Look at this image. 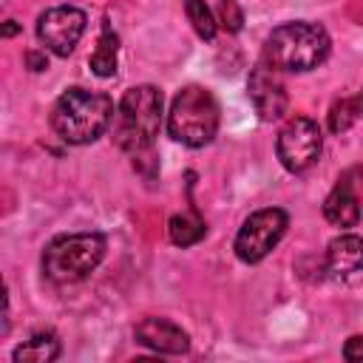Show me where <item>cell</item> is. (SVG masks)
Returning a JSON list of instances; mask_svg holds the SVG:
<instances>
[{"instance_id":"obj_1","label":"cell","mask_w":363,"mask_h":363,"mask_svg":"<svg viewBox=\"0 0 363 363\" xmlns=\"http://www.w3.org/2000/svg\"><path fill=\"white\" fill-rule=\"evenodd\" d=\"M113 99L102 91L68 88L51 108V128L65 145H91L113 122Z\"/></svg>"},{"instance_id":"obj_2","label":"cell","mask_w":363,"mask_h":363,"mask_svg":"<svg viewBox=\"0 0 363 363\" xmlns=\"http://www.w3.org/2000/svg\"><path fill=\"white\" fill-rule=\"evenodd\" d=\"M332 40L323 26L295 20L269 31L264 43V60L278 71H312L329 57Z\"/></svg>"},{"instance_id":"obj_3","label":"cell","mask_w":363,"mask_h":363,"mask_svg":"<svg viewBox=\"0 0 363 363\" xmlns=\"http://www.w3.org/2000/svg\"><path fill=\"white\" fill-rule=\"evenodd\" d=\"M113 142L125 153H145L153 147L162 125V91L153 85L128 88L113 113Z\"/></svg>"},{"instance_id":"obj_4","label":"cell","mask_w":363,"mask_h":363,"mask_svg":"<svg viewBox=\"0 0 363 363\" xmlns=\"http://www.w3.org/2000/svg\"><path fill=\"white\" fill-rule=\"evenodd\" d=\"M105 258L102 233H68L43 250V275L54 284H77L88 278Z\"/></svg>"},{"instance_id":"obj_5","label":"cell","mask_w":363,"mask_h":363,"mask_svg":"<svg viewBox=\"0 0 363 363\" xmlns=\"http://www.w3.org/2000/svg\"><path fill=\"white\" fill-rule=\"evenodd\" d=\"M216 130H218L216 96L201 85H184L170 102L167 133L187 147H204L213 142Z\"/></svg>"},{"instance_id":"obj_6","label":"cell","mask_w":363,"mask_h":363,"mask_svg":"<svg viewBox=\"0 0 363 363\" xmlns=\"http://www.w3.org/2000/svg\"><path fill=\"white\" fill-rule=\"evenodd\" d=\"M289 227V216L281 210V207H264V210H255L238 230L235 235V255L244 261V264H258L261 258H267L278 241L284 238Z\"/></svg>"},{"instance_id":"obj_7","label":"cell","mask_w":363,"mask_h":363,"mask_svg":"<svg viewBox=\"0 0 363 363\" xmlns=\"http://www.w3.org/2000/svg\"><path fill=\"white\" fill-rule=\"evenodd\" d=\"M320 147H323V136H320V128L315 119L309 116H295L289 119L281 133H278V142H275V153H278V162L289 170V173H303L306 167H312L320 156Z\"/></svg>"},{"instance_id":"obj_8","label":"cell","mask_w":363,"mask_h":363,"mask_svg":"<svg viewBox=\"0 0 363 363\" xmlns=\"http://www.w3.org/2000/svg\"><path fill=\"white\" fill-rule=\"evenodd\" d=\"M82 31H85V11L77 6H54L43 11L37 20L40 43L57 57H68L77 48Z\"/></svg>"},{"instance_id":"obj_9","label":"cell","mask_w":363,"mask_h":363,"mask_svg":"<svg viewBox=\"0 0 363 363\" xmlns=\"http://www.w3.org/2000/svg\"><path fill=\"white\" fill-rule=\"evenodd\" d=\"M247 94H250V102L255 108V113L264 119V122H275L286 113V88L281 82V71L272 68L267 60L258 62L252 71H250V79H247Z\"/></svg>"},{"instance_id":"obj_10","label":"cell","mask_w":363,"mask_h":363,"mask_svg":"<svg viewBox=\"0 0 363 363\" xmlns=\"http://www.w3.org/2000/svg\"><path fill=\"white\" fill-rule=\"evenodd\" d=\"M136 340L159 354H184L190 349V337L182 326H176L167 318H145L136 323Z\"/></svg>"},{"instance_id":"obj_11","label":"cell","mask_w":363,"mask_h":363,"mask_svg":"<svg viewBox=\"0 0 363 363\" xmlns=\"http://www.w3.org/2000/svg\"><path fill=\"white\" fill-rule=\"evenodd\" d=\"M323 216L335 227H354L360 221V196L354 190L352 173H343L323 201Z\"/></svg>"},{"instance_id":"obj_12","label":"cell","mask_w":363,"mask_h":363,"mask_svg":"<svg viewBox=\"0 0 363 363\" xmlns=\"http://www.w3.org/2000/svg\"><path fill=\"white\" fill-rule=\"evenodd\" d=\"M363 269V238L354 233H343L326 247V272L332 278H349Z\"/></svg>"},{"instance_id":"obj_13","label":"cell","mask_w":363,"mask_h":363,"mask_svg":"<svg viewBox=\"0 0 363 363\" xmlns=\"http://www.w3.org/2000/svg\"><path fill=\"white\" fill-rule=\"evenodd\" d=\"M14 363H51L60 357V337L51 329L34 332L28 340H23L14 352H11Z\"/></svg>"},{"instance_id":"obj_14","label":"cell","mask_w":363,"mask_h":363,"mask_svg":"<svg viewBox=\"0 0 363 363\" xmlns=\"http://www.w3.org/2000/svg\"><path fill=\"white\" fill-rule=\"evenodd\" d=\"M116 51H119V37L111 31V26L102 28L96 51L91 54V71L96 77H113L116 74Z\"/></svg>"},{"instance_id":"obj_15","label":"cell","mask_w":363,"mask_h":363,"mask_svg":"<svg viewBox=\"0 0 363 363\" xmlns=\"http://www.w3.org/2000/svg\"><path fill=\"white\" fill-rule=\"evenodd\" d=\"M167 233H170V241H173L176 247H190V244H196V241L204 238L207 224H204V218H199V213L193 210L190 216H173Z\"/></svg>"},{"instance_id":"obj_16","label":"cell","mask_w":363,"mask_h":363,"mask_svg":"<svg viewBox=\"0 0 363 363\" xmlns=\"http://www.w3.org/2000/svg\"><path fill=\"white\" fill-rule=\"evenodd\" d=\"M184 11H187V20H190V26L196 28V34L201 40H213L216 37V23L218 20L204 6V0H184Z\"/></svg>"},{"instance_id":"obj_17","label":"cell","mask_w":363,"mask_h":363,"mask_svg":"<svg viewBox=\"0 0 363 363\" xmlns=\"http://www.w3.org/2000/svg\"><path fill=\"white\" fill-rule=\"evenodd\" d=\"M354 122H357V113L352 108V99H340V102L332 105V111H329V130L332 133H343Z\"/></svg>"},{"instance_id":"obj_18","label":"cell","mask_w":363,"mask_h":363,"mask_svg":"<svg viewBox=\"0 0 363 363\" xmlns=\"http://www.w3.org/2000/svg\"><path fill=\"white\" fill-rule=\"evenodd\" d=\"M218 23H221L230 34L241 31V26H244V11H241V6H238L235 0H221V3H218Z\"/></svg>"},{"instance_id":"obj_19","label":"cell","mask_w":363,"mask_h":363,"mask_svg":"<svg viewBox=\"0 0 363 363\" xmlns=\"http://www.w3.org/2000/svg\"><path fill=\"white\" fill-rule=\"evenodd\" d=\"M343 357H346L349 363H363V337H360V335H354V337L346 340Z\"/></svg>"},{"instance_id":"obj_20","label":"cell","mask_w":363,"mask_h":363,"mask_svg":"<svg viewBox=\"0 0 363 363\" xmlns=\"http://www.w3.org/2000/svg\"><path fill=\"white\" fill-rule=\"evenodd\" d=\"M26 60H28L31 71H45V68H48V60H45L43 54H37V51H28V54H26Z\"/></svg>"},{"instance_id":"obj_21","label":"cell","mask_w":363,"mask_h":363,"mask_svg":"<svg viewBox=\"0 0 363 363\" xmlns=\"http://www.w3.org/2000/svg\"><path fill=\"white\" fill-rule=\"evenodd\" d=\"M349 99H352V108H354L357 119H363V91H360L357 96H349Z\"/></svg>"},{"instance_id":"obj_22","label":"cell","mask_w":363,"mask_h":363,"mask_svg":"<svg viewBox=\"0 0 363 363\" xmlns=\"http://www.w3.org/2000/svg\"><path fill=\"white\" fill-rule=\"evenodd\" d=\"M14 31H17V26H14V20H9V23H6V28H3V34H6V37H11Z\"/></svg>"}]
</instances>
